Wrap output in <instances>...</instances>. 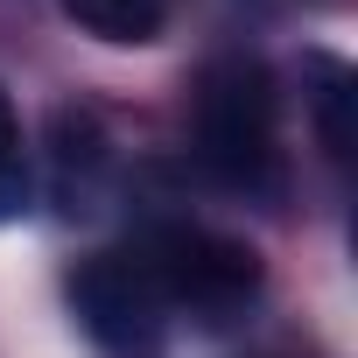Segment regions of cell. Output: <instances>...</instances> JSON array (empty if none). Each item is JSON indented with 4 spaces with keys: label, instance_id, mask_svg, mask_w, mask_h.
Listing matches in <instances>:
<instances>
[{
    "label": "cell",
    "instance_id": "cell-1",
    "mask_svg": "<svg viewBox=\"0 0 358 358\" xmlns=\"http://www.w3.org/2000/svg\"><path fill=\"white\" fill-rule=\"evenodd\" d=\"M197 155L232 190H274L281 148H274V92L253 64H218L197 92Z\"/></svg>",
    "mask_w": 358,
    "mask_h": 358
},
{
    "label": "cell",
    "instance_id": "cell-2",
    "mask_svg": "<svg viewBox=\"0 0 358 358\" xmlns=\"http://www.w3.org/2000/svg\"><path fill=\"white\" fill-rule=\"evenodd\" d=\"M141 260H148V274H155L169 309H190L204 323H232L260 288L253 246H239L225 232H204V225H162Z\"/></svg>",
    "mask_w": 358,
    "mask_h": 358
},
{
    "label": "cell",
    "instance_id": "cell-3",
    "mask_svg": "<svg viewBox=\"0 0 358 358\" xmlns=\"http://www.w3.org/2000/svg\"><path fill=\"white\" fill-rule=\"evenodd\" d=\"M71 309L106 358H162L169 344V302L141 253H92L71 274Z\"/></svg>",
    "mask_w": 358,
    "mask_h": 358
},
{
    "label": "cell",
    "instance_id": "cell-4",
    "mask_svg": "<svg viewBox=\"0 0 358 358\" xmlns=\"http://www.w3.org/2000/svg\"><path fill=\"white\" fill-rule=\"evenodd\" d=\"M64 15L99 43H155L169 22V0H64Z\"/></svg>",
    "mask_w": 358,
    "mask_h": 358
},
{
    "label": "cell",
    "instance_id": "cell-5",
    "mask_svg": "<svg viewBox=\"0 0 358 358\" xmlns=\"http://www.w3.org/2000/svg\"><path fill=\"white\" fill-rule=\"evenodd\" d=\"M29 204V155H22V120L0 92V218H15Z\"/></svg>",
    "mask_w": 358,
    "mask_h": 358
}]
</instances>
